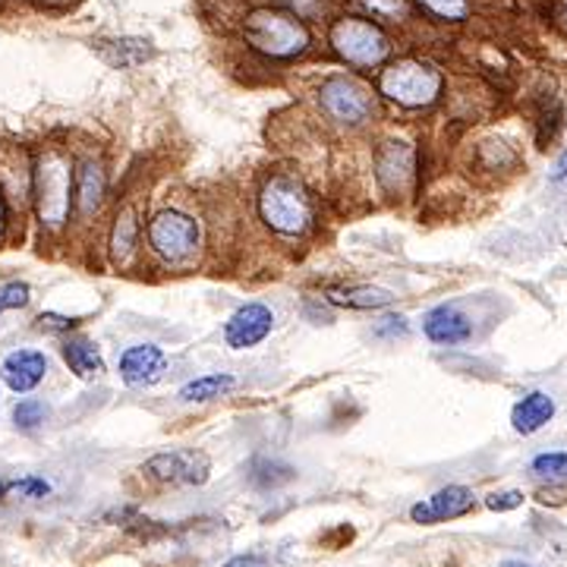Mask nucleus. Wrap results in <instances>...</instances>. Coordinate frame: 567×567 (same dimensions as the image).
Masks as SVG:
<instances>
[{"mask_svg":"<svg viewBox=\"0 0 567 567\" xmlns=\"http://www.w3.org/2000/svg\"><path fill=\"white\" fill-rule=\"evenodd\" d=\"M32 206L42 228L60 233L73 211V158L60 149H45L32 164Z\"/></svg>","mask_w":567,"mask_h":567,"instance_id":"obj_1","label":"nucleus"},{"mask_svg":"<svg viewBox=\"0 0 567 567\" xmlns=\"http://www.w3.org/2000/svg\"><path fill=\"white\" fill-rule=\"evenodd\" d=\"M258 218L278 236H303L315 221L310 189L290 174H271L258 189Z\"/></svg>","mask_w":567,"mask_h":567,"instance_id":"obj_2","label":"nucleus"},{"mask_svg":"<svg viewBox=\"0 0 567 567\" xmlns=\"http://www.w3.org/2000/svg\"><path fill=\"white\" fill-rule=\"evenodd\" d=\"M243 38L246 45L268 60H293L310 51L312 35L300 16L278 7H262L253 10L243 20Z\"/></svg>","mask_w":567,"mask_h":567,"instance_id":"obj_3","label":"nucleus"},{"mask_svg":"<svg viewBox=\"0 0 567 567\" xmlns=\"http://www.w3.org/2000/svg\"><path fill=\"white\" fill-rule=\"evenodd\" d=\"M441 89H444V77L432 63L416 60V57H404L379 73V95L407 111L432 107L441 99Z\"/></svg>","mask_w":567,"mask_h":567,"instance_id":"obj_4","label":"nucleus"},{"mask_svg":"<svg viewBox=\"0 0 567 567\" xmlns=\"http://www.w3.org/2000/svg\"><path fill=\"white\" fill-rule=\"evenodd\" d=\"M149 250L155 253L164 265H186L193 262L199 246H202V231L199 221L193 215H186L181 208H161L152 215L149 228Z\"/></svg>","mask_w":567,"mask_h":567,"instance_id":"obj_5","label":"nucleus"},{"mask_svg":"<svg viewBox=\"0 0 567 567\" xmlns=\"http://www.w3.org/2000/svg\"><path fill=\"white\" fill-rule=\"evenodd\" d=\"M319 107L337 127L360 129L375 120V92L354 77H332L319 85Z\"/></svg>","mask_w":567,"mask_h":567,"instance_id":"obj_6","label":"nucleus"},{"mask_svg":"<svg viewBox=\"0 0 567 567\" xmlns=\"http://www.w3.org/2000/svg\"><path fill=\"white\" fill-rule=\"evenodd\" d=\"M328 42L344 63L360 67V70H372V67L385 63L391 54V38L382 32V26H375L372 20H362V16L335 20Z\"/></svg>","mask_w":567,"mask_h":567,"instance_id":"obj_7","label":"nucleus"},{"mask_svg":"<svg viewBox=\"0 0 567 567\" xmlns=\"http://www.w3.org/2000/svg\"><path fill=\"white\" fill-rule=\"evenodd\" d=\"M416 149L404 139H387L375 149L372 158V171H375V181L382 186V193L391 199H404L410 196L413 186L419 181V167H416Z\"/></svg>","mask_w":567,"mask_h":567,"instance_id":"obj_8","label":"nucleus"},{"mask_svg":"<svg viewBox=\"0 0 567 567\" xmlns=\"http://www.w3.org/2000/svg\"><path fill=\"white\" fill-rule=\"evenodd\" d=\"M142 473L164 486H206L211 476V461L202 451H164L149 458Z\"/></svg>","mask_w":567,"mask_h":567,"instance_id":"obj_9","label":"nucleus"},{"mask_svg":"<svg viewBox=\"0 0 567 567\" xmlns=\"http://www.w3.org/2000/svg\"><path fill=\"white\" fill-rule=\"evenodd\" d=\"M107 196V171L102 155H82L73 164V211L82 221H92Z\"/></svg>","mask_w":567,"mask_h":567,"instance_id":"obj_10","label":"nucleus"},{"mask_svg":"<svg viewBox=\"0 0 567 567\" xmlns=\"http://www.w3.org/2000/svg\"><path fill=\"white\" fill-rule=\"evenodd\" d=\"M271 328H275V312L265 303H243L224 322V340L231 350H253L271 335Z\"/></svg>","mask_w":567,"mask_h":567,"instance_id":"obj_11","label":"nucleus"},{"mask_svg":"<svg viewBox=\"0 0 567 567\" xmlns=\"http://www.w3.org/2000/svg\"><path fill=\"white\" fill-rule=\"evenodd\" d=\"M117 372L127 387H152L167 372V354L158 344H132L120 354Z\"/></svg>","mask_w":567,"mask_h":567,"instance_id":"obj_12","label":"nucleus"},{"mask_svg":"<svg viewBox=\"0 0 567 567\" xmlns=\"http://www.w3.org/2000/svg\"><path fill=\"white\" fill-rule=\"evenodd\" d=\"M476 508V495L466 486H444L439 489L429 501H419L413 505L410 517L413 523H444V520H458V517H466Z\"/></svg>","mask_w":567,"mask_h":567,"instance_id":"obj_13","label":"nucleus"},{"mask_svg":"<svg viewBox=\"0 0 567 567\" xmlns=\"http://www.w3.org/2000/svg\"><path fill=\"white\" fill-rule=\"evenodd\" d=\"M48 375V357L42 350H13L0 362V379L3 385L16 394H28L45 382Z\"/></svg>","mask_w":567,"mask_h":567,"instance_id":"obj_14","label":"nucleus"},{"mask_svg":"<svg viewBox=\"0 0 567 567\" xmlns=\"http://www.w3.org/2000/svg\"><path fill=\"white\" fill-rule=\"evenodd\" d=\"M139 233H142V224H139V206L136 202H124L114 215V224H111V258L117 268H129L136 258H139Z\"/></svg>","mask_w":567,"mask_h":567,"instance_id":"obj_15","label":"nucleus"},{"mask_svg":"<svg viewBox=\"0 0 567 567\" xmlns=\"http://www.w3.org/2000/svg\"><path fill=\"white\" fill-rule=\"evenodd\" d=\"M0 193L13 206H23L32 199V161L23 149L0 146Z\"/></svg>","mask_w":567,"mask_h":567,"instance_id":"obj_16","label":"nucleus"},{"mask_svg":"<svg viewBox=\"0 0 567 567\" xmlns=\"http://www.w3.org/2000/svg\"><path fill=\"white\" fill-rule=\"evenodd\" d=\"M423 332L432 344L441 347H454V344H464L473 335V322L466 319L464 312L458 310L454 303H441L436 310L426 312L423 319Z\"/></svg>","mask_w":567,"mask_h":567,"instance_id":"obj_17","label":"nucleus"},{"mask_svg":"<svg viewBox=\"0 0 567 567\" xmlns=\"http://www.w3.org/2000/svg\"><path fill=\"white\" fill-rule=\"evenodd\" d=\"M92 51L102 57L107 67L114 70H132L142 67L146 60H152V42L136 38V35H124V38H99L92 42Z\"/></svg>","mask_w":567,"mask_h":567,"instance_id":"obj_18","label":"nucleus"},{"mask_svg":"<svg viewBox=\"0 0 567 567\" xmlns=\"http://www.w3.org/2000/svg\"><path fill=\"white\" fill-rule=\"evenodd\" d=\"M325 300L335 306H347V310H385L394 303V293L385 287H372V284H340V287H328Z\"/></svg>","mask_w":567,"mask_h":567,"instance_id":"obj_19","label":"nucleus"},{"mask_svg":"<svg viewBox=\"0 0 567 567\" xmlns=\"http://www.w3.org/2000/svg\"><path fill=\"white\" fill-rule=\"evenodd\" d=\"M555 416V401L545 391H530L523 394L511 410V426L520 436H533Z\"/></svg>","mask_w":567,"mask_h":567,"instance_id":"obj_20","label":"nucleus"},{"mask_svg":"<svg viewBox=\"0 0 567 567\" xmlns=\"http://www.w3.org/2000/svg\"><path fill=\"white\" fill-rule=\"evenodd\" d=\"M60 354H63V362L70 366V372L79 375V379H95V375L104 372L102 350L89 337H67L63 347H60Z\"/></svg>","mask_w":567,"mask_h":567,"instance_id":"obj_21","label":"nucleus"},{"mask_svg":"<svg viewBox=\"0 0 567 567\" xmlns=\"http://www.w3.org/2000/svg\"><path fill=\"white\" fill-rule=\"evenodd\" d=\"M233 387H236V379H233L231 372H208V375H199V379L186 382L177 391V397H181L183 404H208V401L228 397Z\"/></svg>","mask_w":567,"mask_h":567,"instance_id":"obj_22","label":"nucleus"},{"mask_svg":"<svg viewBox=\"0 0 567 567\" xmlns=\"http://www.w3.org/2000/svg\"><path fill=\"white\" fill-rule=\"evenodd\" d=\"M297 479V470L284 461H275V458H256L253 466H250V483L256 489H278V486H287Z\"/></svg>","mask_w":567,"mask_h":567,"instance_id":"obj_23","label":"nucleus"},{"mask_svg":"<svg viewBox=\"0 0 567 567\" xmlns=\"http://www.w3.org/2000/svg\"><path fill=\"white\" fill-rule=\"evenodd\" d=\"M530 470H533V476L548 479V483H567V451L540 454V458H533Z\"/></svg>","mask_w":567,"mask_h":567,"instance_id":"obj_24","label":"nucleus"},{"mask_svg":"<svg viewBox=\"0 0 567 567\" xmlns=\"http://www.w3.org/2000/svg\"><path fill=\"white\" fill-rule=\"evenodd\" d=\"M416 3L441 23H464L470 16V0H416Z\"/></svg>","mask_w":567,"mask_h":567,"instance_id":"obj_25","label":"nucleus"},{"mask_svg":"<svg viewBox=\"0 0 567 567\" xmlns=\"http://www.w3.org/2000/svg\"><path fill=\"white\" fill-rule=\"evenodd\" d=\"M45 416H48V407H45V401H38V397H26V401H20V404L13 407V423H16V429H23V432H35V429L45 423Z\"/></svg>","mask_w":567,"mask_h":567,"instance_id":"obj_26","label":"nucleus"},{"mask_svg":"<svg viewBox=\"0 0 567 567\" xmlns=\"http://www.w3.org/2000/svg\"><path fill=\"white\" fill-rule=\"evenodd\" d=\"M357 3H360L369 16H375V20L397 23V20H407L410 16V3L407 0H357Z\"/></svg>","mask_w":567,"mask_h":567,"instance_id":"obj_27","label":"nucleus"},{"mask_svg":"<svg viewBox=\"0 0 567 567\" xmlns=\"http://www.w3.org/2000/svg\"><path fill=\"white\" fill-rule=\"evenodd\" d=\"M28 300H32V287L26 281L0 284V312L26 310Z\"/></svg>","mask_w":567,"mask_h":567,"instance_id":"obj_28","label":"nucleus"},{"mask_svg":"<svg viewBox=\"0 0 567 567\" xmlns=\"http://www.w3.org/2000/svg\"><path fill=\"white\" fill-rule=\"evenodd\" d=\"M479 155H489V161H483V167L486 171H505V167H514L517 164V155L511 146H505L501 139L495 142V139H489V142H483L479 146Z\"/></svg>","mask_w":567,"mask_h":567,"instance_id":"obj_29","label":"nucleus"},{"mask_svg":"<svg viewBox=\"0 0 567 567\" xmlns=\"http://www.w3.org/2000/svg\"><path fill=\"white\" fill-rule=\"evenodd\" d=\"M79 325V319H70V315H60V312H42L35 319V328L38 332H51V335H70Z\"/></svg>","mask_w":567,"mask_h":567,"instance_id":"obj_30","label":"nucleus"},{"mask_svg":"<svg viewBox=\"0 0 567 567\" xmlns=\"http://www.w3.org/2000/svg\"><path fill=\"white\" fill-rule=\"evenodd\" d=\"M407 332H410V322H407L404 315H385V319H379V322H375V328H372V335L382 337V340L407 337Z\"/></svg>","mask_w":567,"mask_h":567,"instance_id":"obj_31","label":"nucleus"},{"mask_svg":"<svg viewBox=\"0 0 567 567\" xmlns=\"http://www.w3.org/2000/svg\"><path fill=\"white\" fill-rule=\"evenodd\" d=\"M284 10H290L300 20H312V16H325L328 13V0H278Z\"/></svg>","mask_w":567,"mask_h":567,"instance_id":"obj_32","label":"nucleus"},{"mask_svg":"<svg viewBox=\"0 0 567 567\" xmlns=\"http://www.w3.org/2000/svg\"><path fill=\"white\" fill-rule=\"evenodd\" d=\"M523 505V491L517 489H508V491H491L486 495V508L489 511H498V514H505V511H514Z\"/></svg>","mask_w":567,"mask_h":567,"instance_id":"obj_33","label":"nucleus"},{"mask_svg":"<svg viewBox=\"0 0 567 567\" xmlns=\"http://www.w3.org/2000/svg\"><path fill=\"white\" fill-rule=\"evenodd\" d=\"M7 491H20L26 498H45L51 491V486L45 479H38V476H26V479H16V483H7Z\"/></svg>","mask_w":567,"mask_h":567,"instance_id":"obj_34","label":"nucleus"},{"mask_svg":"<svg viewBox=\"0 0 567 567\" xmlns=\"http://www.w3.org/2000/svg\"><path fill=\"white\" fill-rule=\"evenodd\" d=\"M224 567H268V562L262 555H236Z\"/></svg>","mask_w":567,"mask_h":567,"instance_id":"obj_35","label":"nucleus"},{"mask_svg":"<svg viewBox=\"0 0 567 567\" xmlns=\"http://www.w3.org/2000/svg\"><path fill=\"white\" fill-rule=\"evenodd\" d=\"M552 181H555V183L567 181V152H562V158L555 161V171H552Z\"/></svg>","mask_w":567,"mask_h":567,"instance_id":"obj_36","label":"nucleus"},{"mask_svg":"<svg viewBox=\"0 0 567 567\" xmlns=\"http://www.w3.org/2000/svg\"><path fill=\"white\" fill-rule=\"evenodd\" d=\"M32 3H38V7H45V10H63V7H70L73 0H32Z\"/></svg>","mask_w":567,"mask_h":567,"instance_id":"obj_37","label":"nucleus"},{"mask_svg":"<svg viewBox=\"0 0 567 567\" xmlns=\"http://www.w3.org/2000/svg\"><path fill=\"white\" fill-rule=\"evenodd\" d=\"M7 231V199H3V193H0V236Z\"/></svg>","mask_w":567,"mask_h":567,"instance_id":"obj_38","label":"nucleus"},{"mask_svg":"<svg viewBox=\"0 0 567 567\" xmlns=\"http://www.w3.org/2000/svg\"><path fill=\"white\" fill-rule=\"evenodd\" d=\"M3 495H7V483L0 479V498H3Z\"/></svg>","mask_w":567,"mask_h":567,"instance_id":"obj_39","label":"nucleus"},{"mask_svg":"<svg viewBox=\"0 0 567 567\" xmlns=\"http://www.w3.org/2000/svg\"><path fill=\"white\" fill-rule=\"evenodd\" d=\"M505 567H526V565H517V562H508V565Z\"/></svg>","mask_w":567,"mask_h":567,"instance_id":"obj_40","label":"nucleus"}]
</instances>
